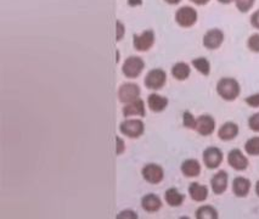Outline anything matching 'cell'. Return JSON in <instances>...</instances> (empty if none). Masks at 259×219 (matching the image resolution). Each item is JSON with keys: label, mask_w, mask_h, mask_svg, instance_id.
Wrapping results in <instances>:
<instances>
[{"label": "cell", "mask_w": 259, "mask_h": 219, "mask_svg": "<svg viewBox=\"0 0 259 219\" xmlns=\"http://www.w3.org/2000/svg\"><path fill=\"white\" fill-rule=\"evenodd\" d=\"M217 93L222 99L227 101H234L235 99L239 98L241 88L240 84L235 78H222L218 83H217Z\"/></svg>", "instance_id": "1"}, {"label": "cell", "mask_w": 259, "mask_h": 219, "mask_svg": "<svg viewBox=\"0 0 259 219\" xmlns=\"http://www.w3.org/2000/svg\"><path fill=\"white\" fill-rule=\"evenodd\" d=\"M119 130L123 136L134 139V138L143 136L144 130H145V125L140 119H125V121L120 123Z\"/></svg>", "instance_id": "2"}, {"label": "cell", "mask_w": 259, "mask_h": 219, "mask_svg": "<svg viewBox=\"0 0 259 219\" xmlns=\"http://www.w3.org/2000/svg\"><path fill=\"white\" fill-rule=\"evenodd\" d=\"M145 67V62L139 56H129L122 66V72L126 78H137Z\"/></svg>", "instance_id": "3"}, {"label": "cell", "mask_w": 259, "mask_h": 219, "mask_svg": "<svg viewBox=\"0 0 259 219\" xmlns=\"http://www.w3.org/2000/svg\"><path fill=\"white\" fill-rule=\"evenodd\" d=\"M197 11L191 7H183L176 13L177 23L183 28H189L197 22Z\"/></svg>", "instance_id": "4"}, {"label": "cell", "mask_w": 259, "mask_h": 219, "mask_svg": "<svg viewBox=\"0 0 259 219\" xmlns=\"http://www.w3.org/2000/svg\"><path fill=\"white\" fill-rule=\"evenodd\" d=\"M167 82V74L161 68H153L146 74L145 83L146 88L152 89V91H158V89L163 88V85Z\"/></svg>", "instance_id": "5"}, {"label": "cell", "mask_w": 259, "mask_h": 219, "mask_svg": "<svg viewBox=\"0 0 259 219\" xmlns=\"http://www.w3.org/2000/svg\"><path fill=\"white\" fill-rule=\"evenodd\" d=\"M140 97L139 85L134 83H124L118 89V99L120 103L129 104L132 101L138 100Z\"/></svg>", "instance_id": "6"}, {"label": "cell", "mask_w": 259, "mask_h": 219, "mask_svg": "<svg viewBox=\"0 0 259 219\" xmlns=\"http://www.w3.org/2000/svg\"><path fill=\"white\" fill-rule=\"evenodd\" d=\"M155 44V33L152 29H146L141 34L134 35L133 46L138 52H147Z\"/></svg>", "instance_id": "7"}, {"label": "cell", "mask_w": 259, "mask_h": 219, "mask_svg": "<svg viewBox=\"0 0 259 219\" xmlns=\"http://www.w3.org/2000/svg\"><path fill=\"white\" fill-rule=\"evenodd\" d=\"M223 41H224V33H223L222 29L212 28L207 31L206 34L203 35L202 43L206 49L215 50L221 48Z\"/></svg>", "instance_id": "8"}, {"label": "cell", "mask_w": 259, "mask_h": 219, "mask_svg": "<svg viewBox=\"0 0 259 219\" xmlns=\"http://www.w3.org/2000/svg\"><path fill=\"white\" fill-rule=\"evenodd\" d=\"M143 173L144 179L150 184H158L163 181L164 178V172H163V168L156 163H149L146 164L145 167L143 168L141 170Z\"/></svg>", "instance_id": "9"}, {"label": "cell", "mask_w": 259, "mask_h": 219, "mask_svg": "<svg viewBox=\"0 0 259 219\" xmlns=\"http://www.w3.org/2000/svg\"><path fill=\"white\" fill-rule=\"evenodd\" d=\"M223 162V152L215 146H210L203 151V163L208 169H215Z\"/></svg>", "instance_id": "10"}, {"label": "cell", "mask_w": 259, "mask_h": 219, "mask_svg": "<svg viewBox=\"0 0 259 219\" xmlns=\"http://www.w3.org/2000/svg\"><path fill=\"white\" fill-rule=\"evenodd\" d=\"M228 163L234 168L235 170H246L248 167V158L242 154L239 149H234L229 152Z\"/></svg>", "instance_id": "11"}, {"label": "cell", "mask_w": 259, "mask_h": 219, "mask_svg": "<svg viewBox=\"0 0 259 219\" xmlns=\"http://www.w3.org/2000/svg\"><path fill=\"white\" fill-rule=\"evenodd\" d=\"M215 121L212 116L202 115L196 121V132L200 136L208 137L214 132Z\"/></svg>", "instance_id": "12"}, {"label": "cell", "mask_w": 259, "mask_h": 219, "mask_svg": "<svg viewBox=\"0 0 259 219\" xmlns=\"http://www.w3.org/2000/svg\"><path fill=\"white\" fill-rule=\"evenodd\" d=\"M228 173L225 170H219L218 173H215L210 179V187H212L213 193L215 195L224 194L228 189Z\"/></svg>", "instance_id": "13"}, {"label": "cell", "mask_w": 259, "mask_h": 219, "mask_svg": "<svg viewBox=\"0 0 259 219\" xmlns=\"http://www.w3.org/2000/svg\"><path fill=\"white\" fill-rule=\"evenodd\" d=\"M239 134V125L234 122H227L219 128L218 137L223 142H230L234 140Z\"/></svg>", "instance_id": "14"}, {"label": "cell", "mask_w": 259, "mask_h": 219, "mask_svg": "<svg viewBox=\"0 0 259 219\" xmlns=\"http://www.w3.org/2000/svg\"><path fill=\"white\" fill-rule=\"evenodd\" d=\"M180 169H182V173L186 178H195V177L200 176L201 164L195 158H189V160H185L183 162Z\"/></svg>", "instance_id": "15"}, {"label": "cell", "mask_w": 259, "mask_h": 219, "mask_svg": "<svg viewBox=\"0 0 259 219\" xmlns=\"http://www.w3.org/2000/svg\"><path fill=\"white\" fill-rule=\"evenodd\" d=\"M145 103H144L141 99H138V100L132 101V103L125 104V106L123 107V115L124 117L129 116H145Z\"/></svg>", "instance_id": "16"}, {"label": "cell", "mask_w": 259, "mask_h": 219, "mask_svg": "<svg viewBox=\"0 0 259 219\" xmlns=\"http://www.w3.org/2000/svg\"><path fill=\"white\" fill-rule=\"evenodd\" d=\"M251 190V182L245 177H236L233 182V193L237 197H246Z\"/></svg>", "instance_id": "17"}, {"label": "cell", "mask_w": 259, "mask_h": 219, "mask_svg": "<svg viewBox=\"0 0 259 219\" xmlns=\"http://www.w3.org/2000/svg\"><path fill=\"white\" fill-rule=\"evenodd\" d=\"M141 207L144 208V211L149 213H155L159 211V208L162 207V202L157 195L147 194L141 199Z\"/></svg>", "instance_id": "18"}, {"label": "cell", "mask_w": 259, "mask_h": 219, "mask_svg": "<svg viewBox=\"0 0 259 219\" xmlns=\"http://www.w3.org/2000/svg\"><path fill=\"white\" fill-rule=\"evenodd\" d=\"M189 195L196 202H203L208 197V189L200 183H191L189 187Z\"/></svg>", "instance_id": "19"}, {"label": "cell", "mask_w": 259, "mask_h": 219, "mask_svg": "<svg viewBox=\"0 0 259 219\" xmlns=\"http://www.w3.org/2000/svg\"><path fill=\"white\" fill-rule=\"evenodd\" d=\"M147 105L152 112H162L168 106V99L158 94H151L147 98Z\"/></svg>", "instance_id": "20"}, {"label": "cell", "mask_w": 259, "mask_h": 219, "mask_svg": "<svg viewBox=\"0 0 259 219\" xmlns=\"http://www.w3.org/2000/svg\"><path fill=\"white\" fill-rule=\"evenodd\" d=\"M164 199L165 202L170 207H179L183 205L184 200H185V195L179 193L176 188H170L165 191Z\"/></svg>", "instance_id": "21"}, {"label": "cell", "mask_w": 259, "mask_h": 219, "mask_svg": "<svg viewBox=\"0 0 259 219\" xmlns=\"http://www.w3.org/2000/svg\"><path fill=\"white\" fill-rule=\"evenodd\" d=\"M190 73H191V68L186 62H178L171 67V76L178 80L188 79Z\"/></svg>", "instance_id": "22"}, {"label": "cell", "mask_w": 259, "mask_h": 219, "mask_svg": "<svg viewBox=\"0 0 259 219\" xmlns=\"http://www.w3.org/2000/svg\"><path fill=\"white\" fill-rule=\"evenodd\" d=\"M197 219H217L218 218V212L214 207L212 206H201L196 211Z\"/></svg>", "instance_id": "23"}, {"label": "cell", "mask_w": 259, "mask_h": 219, "mask_svg": "<svg viewBox=\"0 0 259 219\" xmlns=\"http://www.w3.org/2000/svg\"><path fill=\"white\" fill-rule=\"evenodd\" d=\"M192 66L203 76H208L210 73V64L206 58H197L192 60Z\"/></svg>", "instance_id": "24"}, {"label": "cell", "mask_w": 259, "mask_h": 219, "mask_svg": "<svg viewBox=\"0 0 259 219\" xmlns=\"http://www.w3.org/2000/svg\"><path fill=\"white\" fill-rule=\"evenodd\" d=\"M245 151L249 156H259V137H253L245 144Z\"/></svg>", "instance_id": "25"}, {"label": "cell", "mask_w": 259, "mask_h": 219, "mask_svg": "<svg viewBox=\"0 0 259 219\" xmlns=\"http://www.w3.org/2000/svg\"><path fill=\"white\" fill-rule=\"evenodd\" d=\"M235 2V5H236L237 10L240 11V13H248L249 10L253 8V5H254L255 0H234Z\"/></svg>", "instance_id": "26"}, {"label": "cell", "mask_w": 259, "mask_h": 219, "mask_svg": "<svg viewBox=\"0 0 259 219\" xmlns=\"http://www.w3.org/2000/svg\"><path fill=\"white\" fill-rule=\"evenodd\" d=\"M196 121L197 119H195V117L192 116L191 112H189V111H185V112H184L183 115L184 127L188 129H196Z\"/></svg>", "instance_id": "27"}, {"label": "cell", "mask_w": 259, "mask_h": 219, "mask_svg": "<svg viewBox=\"0 0 259 219\" xmlns=\"http://www.w3.org/2000/svg\"><path fill=\"white\" fill-rule=\"evenodd\" d=\"M247 47L253 53H259V33H254L247 40Z\"/></svg>", "instance_id": "28"}, {"label": "cell", "mask_w": 259, "mask_h": 219, "mask_svg": "<svg viewBox=\"0 0 259 219\" xmlns=\"http://www.w3.org/2000/svg\"><path fill=\"white\" fill-rule=\"evenodd\" d=\"M248 125L253 132H255V133H259V112L254 113V115H252L251 117H249Z\"/></svg>", "instance_id": "29"}, {"label": "cell", "mask_w": 259, "mask_h": 219, "mask_svg": "<svg viewBox=\"0 0 259 219\" xmlns=\"http://www.w3.org/2000/svg\"><path fill=\"white\" fill-rule=\"evenodd\" d=\"M245 103L251 107H259V93L253 94L251 97H247L245 99Z\"/></svg>", "instance_id": "30"}, {"label": "cell", "mask_w": 259, "mask_h": 219, "mask_svg": "<svg viewBox=\"0 0 259 219\" xmlns=\"http://www.w3.org/2000/svg\"><path fill=\"white\" fill-rule=\"evenodd\" d=\"M124 33H125L124 25H123L120 21H117V22H116V39H117V41H119L120 39L123 38Z\"/></svg>", "instance_id": "31"}, {"label": "cell", "mask_w": 259, "mask_h": 219, "mask_svg": "<svg viewBox=\"0 0 259 219\" xmlns=\"http://www.w3.org/2000/svg\"><path fill=\"white\" fill-rule=\"evenodd\" d=\"M116 154L117 155H122L123 152H124V142H123L122 139H120L119 137H116Z\"/></svg>", "instance_id": "32"}, {"label": "cell", "mask_w": 259, "mask_h": 219, "mask_svg": "<svg viewBox=\"0 0 259 219\" xmlns=\"http://www.w3.org/2000/svg\"><path fill=\"white\" fill-rule=\"evenodd\" d=\"M117 218H118V219H122V218H138V214L133 211H123V212H120L118 215H117Z\"/></svg>", "instance_id": "33"}, {"label": "cell", "mask_w": 259, "mask_h": 219, "mask_svg": "<svg viewBox=\"0 0 259 219\" xmlns=\"http://www.w3.org/2000/svg\"><path fill=\"white\" fill-rule=\"evenodd\" d=\"M251 25L254 27V28L259 29V10L254 11L251 16Z\"/></svg>", "instance_id": "34"}, {"label": "cell", "mask_w": 259, "mask_h": 219, "mask_svg": "<svg viewBox=\"0 0 259 219\" xmlns=\"http://www.w3.org/2000/svg\"><path fill=\"white\" fill-rule=\"evenodd\" d=\"M128 4L131 7H139V5L143 4V0H128Z\"/></svg>", "instance_id": "35"}, {"label": "cell", "mask_w": 259, "mask_h": 219, "mask_svg": "<svg viewBox=\"0 0 259 219\" xmlns=\"http://www.w3.org/2000/svg\"><path fill=\"white\" fill-rule=\"evenodd\" d=\"M190 2L194 3V4H196V5H200V7H202V5L208 4L209 0H190Z\"/></svg>", "instance_id": "36"}, {"label": "cell", "mask_w": 259, "mask_h": 219, "mask_svg": "<svg viewBox=\"0 0 259 219\" xmlns=\"http://www.w3.org/2000/svg\"><path fill=\"white\" fill-rule=\"evenodd\" d=\"M165 3H168V4L169 5H177V4H179L180 2H182V0H164Z\"/></svg>", "instance_id": "37"}, {"label": "cell", "mask_w": 259, "mask_h": 219, "mask_svg": "<svg viewBox=\"0 0 259 219\" xmlns=\"http://www.w3.org/2000/svg\"><path fill=\"white\" fill-rule=\"evenodd\" d=\"M218 2L221 3V4H225V5H227V4H230V3H233L234 0H218Z\"/></svg>", "instance_id": "38"}, {"label": "cell", "mask_w": 259, "mask_h": 219, "mask_svg": "<svg viewBox=\"0 0 259 219\" xmlns=\"http://www.w3.org/2000/svg\"><path fill=\"white\" fill-rule=\"evenodd\" d=\"M255 194H257L259 197V181L257 182V184H255Z\"/></svg>", "instance_id": "39"}]
</instances>
